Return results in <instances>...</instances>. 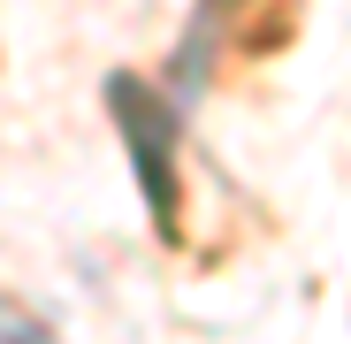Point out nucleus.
<instances>
[{"label": "nucleus", "instance_id": "nucleus-1", "mask_svg": "<svg viewBox=\"0 0 351 344\" xmlns=\"http://www.w3.org/2000/svg\"><path fill=\"white\" fill-rule=\"evenodd\" d=\"M114 107H123V130H130V161H145V176H153V214L168 222L176 214V184H168V115H160V100L145 92V84H114Z\"/></svg>", "mask_w": 351, "mask_h": 344}]
</instances>
